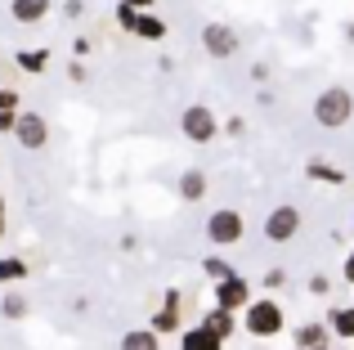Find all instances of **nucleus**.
Masks as SVG:
<instances>
[{"instance_id":"f257e3e1","label":"nucleus","mask_w":354,"mask_h":350,"mask_svg":"<svg viewBox=\"0 0 354 350\" xmlns=\"http://www.w3.org/2000/svg\"><path fill=\"white\" fill-rule=\"evenodd\" d=\"M242 328H247L256 342H269V337L287 333V315H283V306H278L274 297H256L247 310H242Z\"/></svg>"},{"instance_id":"f03ea898","label":"nucleus","mask_w":354,"mask_h":350,"mask_svg":"<svg viewBox=\"0 0 354 350\" xmlns=\"http://www.w3.org/2000/svg\"><path fill=\"white\" fill-rule=\"evenodd\" d=\"M350 117H354V95L346 86H328L314 99V122L323 131H341V126H350Z\"/></svg>"},{"instance_id":"7ed1b4c3","label":"nucleus","mask_w":354,"mask_h":350,"mask_svg":"<svg viewBox=\"0 0 354 350\" xmlns=\"http://www.w3.org/2000/svg\"><path fill=\"white\" fill-rule=\"evenodd\" d=\"M180 131H184V140H193V144H211L216 131H220V122H216V113H211L207 104H189L184 117H180Z\"/></svg>"},{"instance_id":"20e7f679","label":"nucleus","mask_w":354,"mask_h":350,"mask_svg":"<svg viewBox=\"0 0 354 350\" xmlns=\"http://www.w3.org/2000/svg\"><path fill=\"white\" fill-rule=\"evenodd\" d=\"M207 238L216 247H234V243H242V216L234 207H220V211H211L207 216Z\"/></svg>"},{"instance_id":"39448f33","label":"nucleus","mask_w":354,"mask_h":350,"mask_svg":"<svg viewBox=\"0 0 354 350\" xmlns=\"http://www.w3.org/2000/svg\"><path fill=\"white\" fill-rule=\"evenodd\" d=\"M238 45H242V36L229 23H207L202 27V50H207L211 59H234Z\"/></svg>"},{"instance_id":"423d86ee","label":"nucleus","mask_w":354,"mask_h":350,"mask_svg":"<svg viewBox=\"0 0 354 350\" xmlns=\"http://www.w3.org/2000/svg\"><path fill=\"white\" fill-rule=\"evenodd\" d=\"M296 234H301V211H296V207L283 202V207H274L265 216V238H269V243H292Z\"/></svg>"},{"instance_id":"0eeeda50","label":"nucleus","mask_w":354,"mask_h":350,"mask_svg":"<svg viewBox=\"0 0 354 350\" xmlns=\"http://www.w3.org/2000/svg\"><path fill=\"white\" fill-rule=\"evenodd\" d=\"M14 140L23 144L27 153H41L50 144V126H45L41 113H18V126H14Z\"/></svg>"},{"instance_id":"6e6552de","label":"nucleus","mask_w":354,"mask_h":350,"mask_svg":"<svg viewBox=\"0 0 354 350\" xmlns=\"http://www.w3.org/2000/svg\"><path fill=\"white\" fill-rule=\"evenodd\" d=\"M251 301H256V297H251V288H247V279H242V274H234V279H225V283H216V306L229 310V315L247 310Z\"/></svg>"},{"instance_id":"1a4fd4ad","label":"nucleus","mask_w":354,"mask_h":350,"mask_svg":"<svg viewBox=\"0 0 354 350\" xmlns=\"http://www.w3.org/2000/svg\"><path fill=\"white\" fill-rule=\"evenodd\" d=\"M180 297H184V292H166V301H162V310H157V315H153V324H148V328H153V333L157 337H162V333H180Z\"/></svg>"},{"instance_id":"9d476101","label":"nucleus","mask_w":354,"mask_h":350,"mask_svg":"<svg viewBox=\"0 0 354 350\" xmlns=\"http://www.w3.org/2000/svg\"><path fill=\"white\" fill-rule=\"evenodd\" d=\"M54 9V0H9V18L14 23H23V27H36V23H45V14Z\"/></svg>"},{"instance_id":"9b49d317","label":"nucleus","mask_w":354,"mask_h":350,"mask_svg":"<svg viewBox=\"0 0 354 350\" xmlns=\"http://www.w3.org/2000/svg\"><path fill=\"white\" fill-rule=\"evenodd\" d=\"M202 328H207L211 337H220V342H229V337L238 333V315H229V310H220V306H211L207 315H202Z\"/></svg>"},{"instance_id":"f8f14e48","label":"nucleus","mask_w":354,"mask_h":350,"mask_svg":"<svg viewBox=\"0 0 354 350\" xmlns=\"http://www.w3.org/2000/svg\"><path fill=\"white\" fill-rule=\"evenodd\" d=\"M328 333H332L328 324H314V319H310V324H301L292 333V342H296V350H323V346H328Z\"/></svg>"},{"instance_id":"ddd939ff","label":"nucleus","mask_w":354,"mask_h":350,"mask_svg":"<svg viewBox=\"0 0 354 350\" xmlns=\"http://www.w3.org/2000/svg\"><path fill=\"white\" fill-rule=\"evenodd\" d=\"M180 198L184 202H202L207 198V171H198V167H189L180 175Z\"/></svg>"},{"instance_id":"4468645a","label":"nucleus","mask_w":354,"mask_h":350,"mask_svg":"<svg viewBox=\"0 0 354 350\" xmlns=\"http://www.w3.org/2000/svg\"><path fill=\"white\" fill-rule=\"evenodd\" d=\"M180 350H225V342L220 337H211L207 328H189V333H180Z\"/></svg>"},{"instance_id":"2eb2a0df","label":"nucleus","mask_w":354,"mask_h":350,"mask_svg":"<svg viewBox=\"0 0 354 350\" xmlns=\"http://www.w3.org/2000/svg\"><path fill=\"white\" fill-rule=\"evenodd\" d=\"M130 36H139V41H166V23L157 14H135V32Z\"/></svg>"},{"instance_id":"dca6fc26","label":"nucleus","mask_w":354,"mask_h":350,"mask_svg":"<svg viewBox=\"0 0 354 350\" xmlns=\"http://www.w3.org/2000/svg\"><path fill=\"white\" fill-rule=\"evenodd\" d=\"M121 350H162L153 328H130L126 337H121Z\"/></svg>"},{"instance_id":"f3484780","label":"nucleus","mask_w":354,"mask_h":350,"mask_svg":"<svg viewBox=\"0 0 354 350\" xmlns=\"http://www.w3.org/2000/svg\"><path fill=\"white\" fill-rule=\"evenodd\" d=\"M328 328H332L337 337H346V342H354V306L332 310V315H328Z\"/></svg>"},{"instance_id":"a211bd4d","label":"nucleus","mask_w":354,"mask_h":350,"mask_svg":"<svg viewBox=\"0 0 354 350\" xmlns=\"http://www.w3.org/2000/svg\"><path fill=\"white\" fill-rule=\"evenodd\" d=\"M305 175H310V180H323V184H346V171H337L332 162H319V158L305 167Z\"/></svg>"},{"instance_id":"6ab92c4d","label":"nucleus","mask_w":354,"mask_h":350,"mask_svg":"<svg viewBox=\"0 0 354 350\" xmlns=\"http://www.w3.org/2000/svg\"><path fill=\"white\" fill-rule=\"evenodd\" d=\"M23 279H27L23 256H0V283H23Z\"/></svg>"},{"instance_id":"aec40b11","label":"nucleus","mask_w":354,"mask_h":350,"mask_svg":"<svg viewBox=\"0 0 354 350\" xmlns=\"http://www.w3.org/2000/svg\"><path fill=\"white\" fill-rule=\"evenodd\" d=\"M202 270H207V279H211V283H225V279H234V274H238L234 265L225 261V256H207V261H202Z\"/></svg>"},{"instance_id":"412c9836","label":"nucleus","mask_w":354,"mask_h":350,"mask_svg":"<svg viewBox=\"0 0 354 350\" xmlns=\"http://www.w3.org/2000/svg\"><path fill=\"white\" fill-rule=\"evenodd\" d=\"M18 68L23 72H45L50 68V50H18Z\"/></svg>"},{"instance_id":"4be33fe9","label":"nucleus","mask_w":354,"mask_h":350,"mask_svg":"<svg viewBox=\"0 0 354 350\" xmlns=\"http://www.w3.org/2000/svg\"><path fill=\"white\" fill-rule=\"evenodd\" d=\"M0 315L5 319H27V297H18V292L0 297Z\"/></svg>"},{"instance_id":"5701e85b","label":"nucleus","mask_w":354,"mask_h":350,"mask_svg":"<svg viewBox=\"0 0 354 350\" xmlns=\"http://www.w3.org/2000/svg\"><path fill=\"white\" fill-rule=\"evenodd\" d=\"M265 288L269 292H283L287 288V270H283V265H278V270H265Z\"/></svg>"},{"instance_id":"b1692460","label":"nucleus","mask_w":354,"mask_h":350,"mask_svg":"<svg viewBox=\"0 0 354 350\" xmlns=\"http://www.w3.org/2000/svg\"><path fill=\"white\" fill-rule=\"evenodd\" d=\"M135 14H139V9L117 5V27H121V32H135Z\"/></svg>"},{"instance_id":"393cba45","label":"nucleus","mask_w":354,"mask_h":350,"mask_svg":"<svg viewBox=\"0 0 354 350\" xmlns=\"http://www.w3.org/2000/svg\"><path fill=\"white\" fill-rule=\"evenodd\" d=\"M0 113H18V90L0 86Z\"/></svg>"},{"instance_id":"a878e982","label":"nucleus","mask_w":354,"mask_h":350,"mask_svg":"<svg viewBox=\"0 0 354 350\" xmlns=\"http://www.w3.org/2000/svg\"><path fill=\"white\" fill-rule=\"evenodd\" d=\"M81 14H86V0H63V18H72V23H77Z\"/></svg>"},{"instance_id":"bb28decb","label":"nucleus","mask_w":354,"mask_h":350,"mask_svg":"<svg viewBox=\"0 0 354 350\" xmlns=\"http://www.w3.org/2000/svg\"><path fill=\"white\" fill-rule=\"evenodd\" d=\"M328 288H332L328 274H314V279H310V297H328Z\"/></svg>"},{"instance_id":"cd10ccee","label":"nucleus","mask_w":354,"mask_h":350,"mask_svg":"<svg viewBox=\"0 0 354 350\" xmlns=\"http://www.w3.org/2000/svg\"><path fill=\"white\" fill-rule=\"evenodd\" d=\"M90 50H95V45H90V41H86V36H77V41H72V54H77V63H81V59H86V54H90Z\"/></svg>"},{"instance_id":"c85d7f7f","label":"nucleus","mask_w":354,"mask_h":350,"mask_svg":"<svg viewBox=\"0 0 354 350\" xmlns=\"http://www.w3.org/2000/svg\"><path fill=\"white\" fill-rule=\"evenodd\" d=\"M18 126V113H0V135H14Z\"/></svg>"},{"instance_id":"c756f323","label":"nucleus","mask_w":354,"mask_h":350,"mask_svg":"<svg viewBox=\"0 0 354 350\" xmlns=\"http://www.w3.org/2000/svg\"><path fill=\"white\" fill-rule=\"evenodd\" d=\"M225 131H229V135H234V140H238V135L247 131V122H242V117H229V122H225Z\"/></svg>"},{"instance_id":"7c9ffc66","label":"nucleus","mask_w":354,"mask_h":350,"mask_svg":"<svg viewBox=\"0 0 354 350\" xmlns=\"http://www.w3.org/2000/svg\"><path fill=\"white\" fill-rule=\"evenodd\" d=\"M121 5H130V9H139V14H148V9H153L157 0H121Z\"/></svg>"},{"instance_id":"2f4dec72","label":"nucleus","mask_w":354,"mask_h":350,"mask_svg":"<svg viewBox=\"0 0 354 350\" xmlns=\"http://www.w3.org/2000/svg\"><path fill=\"white\" fill-rule=\"evenodd\" d=\"M341 274H346V283H354V247H350V256H346V265H341Z\"/></svg>"},{"instance_id":"473e14b6","label":"nucleus","mask_w":354,"mask_h":350,"mask_svg":"<svg viewBox=\"0 0 354 350\" xmlns=\"http://www.w3.org/2000/svg\"><path fill=\"white\" fill-rule=\"evenodd\" d=\"M0 238H5V193H0Z\"/></svg>"},{"instance_id":"72a5a7b5","label":"nucleus","mask_w":354,"mask_h":350,"mask_svg":"<svg viewBox=\"0 0 354 350\" xmlns=\"http://www.w3.org/2000/svg\"><path fill=\"white\" fill-rule=\"evenodd\" d=\"M346 41L354 45V18H350V23H346Z\"/></svg>"},{"instance_id":"f704fd0d","label":"nucleus","mask_w":354,"mask_h":350,"mask_svg":"<svg viewBox=\"0 0 354 350\" xmlns=\"http://www.w3.org/2000/svg\"><path fill=\"white\" fill-rule=\"evenodd\" d=\"M341 350H350V346H341Z\"/></svg>"},{"instance_id":"c9c22d12","label":"nucleus","mask_w":354,"mask_h":350,"mask_svg":"<svg viewBox=\"0 0 354 350\" xmlns=\"http://www.w3.org/2000/svg\"><path fill=\"white\" fill-rule=\"evenodd\" d=\"M350 229H354V225H350Z\"/></svg>"}]
</instances>
